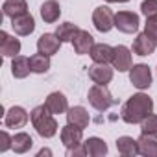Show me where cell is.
Returning <instances> with one entry per match:
<instances>
[{
    "label": "cell",
    "mask_w": 157,
    "mask_h": 157,
    "mask_svg": "<svg viewBox=\"0 0 157 157\" xmlns=\"http://www.w3.org/2000/svg\"><path fill=\"white\" fill-rule=\"evenodd\" d=\"M30 67H32V72H35V74H44V72H48V68H50V56H46V54H33L32 57H30Z\"/></svg>",
    "instance_id": "cell-25"
},
{
    "label": "cell",
    "mask_w": 157,
    "mask_h": 157,
    "mask_svg": "<svg viewBox=\"0 0 157 157\" xmlns=\"http://www.w3.org/2000/svg\"><path fill=\"white\" fill-rule=\"evenodd\" d=\"M78 32H80V28H78L76 24H72V22H63V24L57 26L56 35L61 39V43H72V39L78 35Z\"/></svg>",
    "instance_id": "cell-26"
},
{
    "label": "cell",
    "mask_w": 157,
    "mask_h": 157,
    "mask_svg": "<svg viewBox=\"0 0 157 157\" xmlns=\"http://www.w3.org/2000/svg\"><path fill=\"white\" fill-rule=\"evenodd\" d=\"M0 52L4 57H15L21 52V41L8 35L6 32H0Z\"/></svg>",
    "instance_id": "cell-17"
},
{
    "label": "cell",
    "mask_w": 157,
    "mask_h": 157,
    "mask_svg": "<svg viewBox=\"0 0 157 157\" xmlns=\"http://www.w3.org/2000/svg\"><path fill=\"white\" fill-rule=\"evenodd\" d=\"M87 100H89V104H91L96 111H100V113L107 111L111 105L117 104V100L111 96V93L107 91V87H105V85H100V83H94V85L89 89Z\"/></svg>",
    "instance_id": "cell-3"
},
{
    "label": "cell",
    "mask_w": 157,
    "mask_h": 157,
    "mask_svg": "<svg viewBox=\"0 0 157 157\" xmlns=\"http://www.w3.org/2000/svg\"><path fill=\"white\" fill-rule=\"evenodd\" d=\"M140 133H150V135H157V115H148L142 122H140Z\"/></svg>",
    "instance_id": "cell-28"
},
{
    "label": "cell",
    "mask_w": 157,
    "mask_h": 157,
    "mask_svg": "<svg viewBox=\"0 0 157 157\" xmlns=\"http://www.w3.org/2000/svg\"><path fill=\"white\" fill-rule=\"evenodd\" d=\"M30 118H32V124L35 128V131L43 137V139H50L57 133V122L54 118V115L48 111V107L43 104V105H37L32 113H30Z\"/></svg>",
    "instance_id": "cell-2"
},
{
    "label": "cell",
    "mask_w": 157,
    "mask_h": 157,
    "mask_svg": "<svg viewBox=\"0 0 157 157\" xmlns=\"http://www.w3.org/2000/svg\"><path fill=\"white\" fill-rule=\"evenodd\" d=\"M67 155H68V157H72V155H87V151H85V146L80 144V146L68 148V150H67Z\"/></svg>",
    "instance_id": "cell-32"
},
{
    "label": "cell",
    "mask_w": 157,
    "mask_h": 157,
    "mask_svg": "<svg viewBox=\"0 0 157 157\" xmlns=\"http://www.w3.org/2000/svg\"><path fill=\"white\" fill-rule=\"evenodd\" d=\"M89 122H91V117H89L87 109L82 105H74L67 111V124H72L80 129H85L89 126Z\"/></svg>",
    "instance_id": "cell-11"
},
{
    "label": "cell",
    "mask_w": 157,
    "mask_h": 157,
    "mask_svg": "<svg viewBox=\"0 0 157 157\" xmlns=\"http://www.w3.org/2000/svg\"><path fill=\"white\" fill-rule=\"evenodd\" d=\"M11 28L15 30L17 35L26 37V35H30V33L35 30V21H33V17H32L30 13H24V15H21V17L11 19Z\"/></svg>",
    "instance_id": "cell-16"
},
{
    "label": "cell",
    "mask_w": 157,
    "mask_h": 157,
    "mask_svg": "<svg viewBox=\"0 0 157 157\" xmlns=\"http://www.w3.org/2000/svg\"><path fill=\"white\" fill-rule=\"evenodd\" d=\"M61 17V8L56 0H46V2L41 6V19L46 22V24H54L57 22Z\"/></svg>",
    "instance_id": "cell-19"
},
{
    "label": "cell",
    "mask_w": 157,
    "mask_h": 157,
    "mask_svg": "<svg viewBox=\"0 0 157 157\" xmlns=\"http://www.w3.org/2000/svg\"><path fill=\"white\" fill-rule=\"evenodd\" d=\"M111 63H113V68L118 70V72H126V70H129V68L133 67V65H131V50H129L128 46H124V44L115 46V52H113V59H111Z\"/></svg>",
    "instance_id": "cell-7"
},
{
    "label": "cell",
    "mask_w": 157,
    "mask_h": 157,
    "mask_svg": "<svg viewBox=\"0 0 157 157\" xmlns=\"http://www.w3.org/2000/svg\"><path fill=\"white\" fill-rule=\"evenodd\" d=\"M43 155H50V150H41L39 151V157H43Z\"/></svg>",
    "instance_id": "cell-34"
},
{
    "label": "cell",
    "mask_w": 157,
    "mask_h": 157,
    "mask_svg": "<svg viewBox=\"0 0 157 157\" xmlns=\"http://www.w3.org/2000/svg\"><path fill=\"white\" fill-rule=\"evenodd\" d=\"M32 146H33V139L28 133L21 131L13 137V151L15 153H26Z\"/></svg>",
    "instance_id": "cell-27"
},
{
    "label": "cell",
    "mask_w": 157,
    "mask_h": 157,
    "mask_svg": "<svg viewBox=\"0 0 157 157\" xmlns=\"http://www.w3.org/2000/svg\"><path fill=\"white\" fill-rule=\"evenodd\" d=\"M93 24L98 32L107 33L113 26H115V13L107 8V6H100L93 11Z\"/></svg>",
    "instance_id": "cell-5"
},
{
    "label": "cell",
    "mask_w": 157,
    "mask_h": 157,
    "mask_svg": "<svg viewBox=\"0 0 157 157\" xmlns=\"http://www.w3.org/2000/svg\"><path fill=\"white\" fill-rule=\"evenodd\" d=\"M151 113H153V100L144 93H137L129 96L128 102L122 105L120 117L128 124H140Z\"/></svg>",
    "instance_id": "cell-1"
},
{
    "label": "cell",
    "mask_w": 157,
    "mask_h": 157,
    "mask_svg": "<svg viewBox=\"0 0 157 157\" xmlns=\"http://www.w3.org/2000/svg\"><path fill=\"white\" fill-rule=\"evenodd\" d=\"M117 150L124 157H135L139 153V142L133 137L124 135V137H118L117 139Z\"/></svg>",
    "instance_id": "cell-21"
},
{
    "label": "cell",
    "mask_w": 157,
    "mask_h": 157,
    "mask_svg": "<svg viewBox=\"0 0 157 157\" xmlns=\"http://www.w3.org/2000/svg\"><path fill=\"white\" fill-rule=\"evenodd\" d=\"M94 44H96V43H94V37H93L89 32H85V30H80V32H78V35L72 39L74 52H76V54H80V56H83V54H91V50H93Z\"/></svg>",
    "instance_id": "cell-14"
},
{
    "label": "cell",
    "mask_w": 157,
    "mask_h": 157,
    "mask_svg": "<svg viewBox=\"0 0 157 157\" xmlns=\"http://www.w3.org/2000/svg\"><path fill=\"white\" fill-rule=\"evenodd\" d=\"M129 82H131L137 89H140V91L148 89V87L151 85V72H150V67L144 65V63L133 65V67L129 68Z\"/></svg>",
    "instance_id": "cell-4"
},
{
    "label": "cell",
    "mask_w": 157,
    "mask_h": 157,
    "mask_svg": "<svg viewBox=\"0 0 157 157\" xmlns=\"http://www.w3.org/2000/svg\"><path fill=\"white\" fill-rule=\"evenodd\" d=\"M82 139H83V129L76 128V126H72V124H67L65 128H61V142L65 144L67 150L83 144Z\"/></svg>",
    "instance_id": "cell-13"
},
{
    "label": "cell",
    "mask_w": 157,
    "mask_h": 157,
    "mask_svg": "<svg viewBox=\"0 0 157 157\" xmlns=\"http://www.w3.org/2000/svg\"><path fill=\"white\" fill-rule=\"evenodd\" d=\"M30 72H32L30 59L24 57V56H15L13 61H11V74L17 78V80H24Z\"/></svg>",
    "instance_id": "cell-23"
},
{
    "label": "cell",
    "mask_w": 157,
    "mask_h": 157,
    "mask_svg": "<svg viewBox=\"0 0 157 157\" xmlns=\"http://www.w3.org/2000/svg\"><path fill=\"white\" fill-rule=\"evenodd\" d=\"M28 113L24 107L21 105H13L8 113H6V118H4V124L6 128H11V129H19V128H24L28 124Z\"/></svg>",
    "instance_id": "cell-8"
},
{
    "label": "cell",
    "mask_w": 157,
    "mask_h": 157,
    "mask_svg": "<svg viewBox=\"0 0 157 157\" xmlns=\"http://www.w3.org/2000/svg\"><path fill=\"white\" fill-rule=\"evenodd\" d=\"M109 4H122V2H129V0H105Z\"/></svg>",
    "instance_id": "cell-33"
},
{
    "label": "cell",
    "mask_w": 157,
    "mask_h": 157,
    "mask_svg": "<svg viewBox=\"0 0 157 157\" xmlns=\"http://www.w3.org/2000/svg\"><path fill=\"white\" fill-rule=\"evenodd\" d=\"M144 32L151 37L157 39V15L155 17H146V24H144Z\"/></svg>",
    "instance_id": "cell-30"
},
{
    "label": "cell",
    "mask_w": 157,
    "mask_h": 157,
    "mask_svg": "<svg viewBox=\"0 0 157 157\" xmlns=\"http://www.w3.org/2000/svg\"><path fill=\"white\" fill-rule=\"evenodd\" d=\"M155 46H157V39L148 35L146 32L139 33L133 41V52L137 56H150L155 52Z\"/></svg>",
    "instance_id": "cell-10"
},
{
    "label": "cell",
    "mask_w": 157,
    "mask_h": 157,
    "mask_svg": "<svg viewBox=\"0 0 157 157\" xmlns=\"http://www.w3.org/2000/svg\"><path fill=\"white\" fill-rule=\"evenodd\" d=\"M137 142H139V153L140 155H144V157H157V135L140 133Z\"/></svg>",
    "instance_id": "cell-18"
},
{
    "label": "cell",
    "mask_w": 157,
    "mask_h": 157,
    "mask_svg": "<svg viewBox=\"0 0 157 157\" xmlns=\"http://www.w3.org/2000/svg\"><path fill=\"white\" fill-rule=\"evenodd\" d=\"M61 48V39L56 35V33H43L39 39H37V50L41 54H46V56H54L57 54Z\"/></svg>",
    "instance_id": "cell-12"
},
{
    "label": "cell",
    "mask_w": 157,
    "mask_h": 157,
    "mask_svg": "<svg viewBox=\"0 0 157 157\" xmlns=\"http://www.w3.org/2000/svg\"><path fill=\"white\" fill-rule=\"evenodd\" d=\"M10 148H13V137H10L8 131H2L0 133V151H6Z\"/></svg>",
    "instance_id": "cell-31"
},
{
    "label": "cell",
    "mask_w": 157,
    "mask_h": 157,
    "mask_svg": "<svg viewBox=\"0 0 157 157\" xmlns=\"http://www.w3.org/2000/svg\"><path fill=\"white\" fill-rule=\"evenodd\" d=\"M139 15L133 11H118L115 15V28L122 33H135L139 30Z\"/></svg>",
    "instance_id": "cell-6"
},
{
    "label": "cell",
    "mask_w": 157,
    "mask_h": 157,
    "mask_svg": "<svg viewBox=\"0 0 157 157\" xmlns=\"http://www.w3.org/2000/svg\"><path fill=\"white\" fill-rule=\"evenodd\" d=\"M44 105L48 107V111L52 115H61V113H67L68 111V102L65 98L63 93L56 91V93H50L44 100Z\"/></svg>",
    "instance_id": "cell-15"
},
{
    "label": "cell",
    "mask_w": 157,
    "mask_h": 157,
    "mask_svg": "<svg viewBox=\"0 0 157 157\" xmlns=\"http://www.w3.org/2000/svg\"><path fill=\"white\" fill-rule=\"evenodd\" d=\"M2 10H4L6 17L15 19V17H21V15L28 13V2L26 0H6Z\"/></svg>",
    "instance_id": "cell-22"
},
{
    "label": "cell",
    "mask_w": 157,
    "mask_h": 157,
    "mask_svg": "<svg viewBox=\"0 0 157 157\" xmlns=\"http://www.w3.org/2000/svg\"><path fill=\"white\" fill-rule=\"evenodd\" d=\"M83 146H85L87 155H91V157H104L107 153V144L100 137H89L83 142Z\"/></svg>",
    "instance_id": "cell-24"
},
{
    "label": "cell",
    "mask_w": 157,
    "mask_h": 157,
    "mask_svg": "<svg viewBox=\"0 0 157 157\" xmlns=\"http://www.w3.org/2000/svg\"><path fill=\"white\" fill-rule=\"evenodd\" d=\"M89 78L94 83L107 85L113 80V68L107 63H94V65L89 67Z\"/></svg>",
    "instance_id": "cell-9"
},
{
    "label": "cell",
    "mask_w": 157,
    "mask_h": 157,
    "mask_svg": "<svg viewBox=\"0 0 157 157\" xmlns=\"http://www.w3.org/2000/svg\"><path fill=\"white\" fill-rule=\"evenodd\" d=\"M113 52H115L113 46H109L105 43H96L89 56H91V59L94 63H109L113 59Z\"/></svg>",
    "instance_id": "cell-20"
},
{
    "label": "cell",
    "mask_w": 157,
    "mask_h": 157,
    "mask_svg": "<svg viewBox=\"0 0 157 157\" xmlns=\"http://www.w3.org/2000/svg\"><path fill=\"white\" fill-rule=\"evenodd\" d=\"M140 11H142L146 17H155V15H157V0H142Z\"/></svg>",
    "instance_id": "cell-29"
}]
</instances>
